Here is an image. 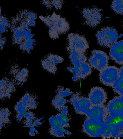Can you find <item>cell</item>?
I'll list each match as a JSON object with an SVG mask.
<instances>
[{"instance_id": "1", "label": "cell", "mask_w": 123, "mask_h": 139, "mask_svg": "<svg viewBox=\"0 0 123 139\" xmlns=\"http://www.w3.org/2000/svg\"><path fill=\"white\" fill-rule=\"evenodd\" d=\"M10 22L12 44L23 52L30 54L37 42L36 39L33 38L35 35L31 32L29 26L35 27L36 22L27 18L22 9L11 18Z\"/></svg>"}, {"instance_id": "2", "label": "cell", "mask_w": 123, "mask_h": 139, "mask_svg": "<svg viewBox=\"0 0 123 139\" xmlns=\"http://www.w3.org/2000/svg\"><path fill=\"white\" fill-rule=\"evenodd\" d=\"M39 18L48 29V34L51 39L55 40L59 36L67 32L70 28L69 24L65 18L54 11L51 14L39 15Z\"/></svg>"}, {"instance_id": "3", "label": "cell", "mask_w": 123, "mask_h": 139, "mask_svg": "<svg viewBox=\"0 0 123 139\" xmlns=\"http://www.w3.org/2000/svg\"><path fill=\"white\" fill-rule=\"evenodd\" d=\"M39 104L38 97L33 92H27L18 101L14 106L17 114L15 116L17 121L20 122L24 118L25 112L30 110L38 108Z\"/></svg>"}, {"instance_id": "4", "label": "cell", "mask_w": 123, "mask_h": 139, "mask_svg": "<svg viewBox=\"0 0 123 139\" xmlns=\"http://www.w3.org/2000/svg\"><path fill=\"white\" fill-rule=\"evenodd\" d=\"M97 44L102 47L109 48L117 42L118 35L116 30L108 27L102 28L96 33Z\"/></svg>"}, {"instance_id": "5", "label": "cell", "mask_w": 123, "mask_h": 139, "mask_svg": "<svg viewBox=\"0 0 123 139\" xmlns=\"http://www.w3.org/2000/svg\"><path fill=\"white\" fill-rule=\"evenodd\" d=\"M100 82L106 86H112L120 77V70L114 66H107L100 71Z\"/></svg>"}, {"instance_id": "6", "label": "cell", "mask_w": 123, "mask_h": 139, "mask_svg": "<svg viewBox=\"0 0 123 139\" xmlns=\"http://www.w3.org/2000/svg\"><path fill=\"white\" fill-rule=\"evenodd\" d=\"M84 118L82 131L90 137H102L104 125L87 115Z\"/></svg>"}, {"instance_id": "7", "label": "cell", "mask_w": 123, "mask_h": 139, "mask_svg": "<svg viewBox=\"0 0 123 139\" xmlns=\"http://www.w3.org/2000/svg\"><path fill=\"white\" fill-rule=\"evenodd\" d=\"M68 45L66 49L85 53L89 48L86 39L79 34L73 33H69L67 37Z\"/></svg>"}, {"instance_id": "8", "label": "cell", "mask_w": 123, "mask_h": 139, "mask_svg": "<svg viewBox=\"0 0 123 139\" xmlns=\"http://www.w3.org/2000/svg\"><path fill=\"white\" fill-rule=\"evenodd\" d=\"M84 25L92 27L98 26L102 19V14L97 7L84 8L82 11Z\"/></svg>"}, {"instance_id": "9", "label": "cell", "mask_w": 123, "mask_h": 139, "mask_svg": "<svg viewBox=\"0 0 123 139\" xmlns=\"http://www.w3.org/2000/svg\"><path fill=\"white\" fill-rule=\"evenodd\" d=\"M70 102L78 114L85 115L92 105L88 98L83 96L79 92L71 96Z\"/></svg>"}, {"instance_id": "10", "label": "cell", "mask_w": 123, "mask_h": 139, "mask_svg": "<svg viewBox=\"0 0 123 139\" xmlns=\"http://www.w3.org/2000/svg\"><path fill=\"white\" fill-rule=\"evenodd\" d=\"M109 57L104 52L97 50H93L88 60L91 66L99 71L108 66Z\"/></svg>"}, {"instance_id": "11", "label": "cell", "mask_w": 123, "mask_h": 139, "mask_svg": "<svg viewBox=\"0 0 123 139\" xmlns=\"http://www.w3.org/2000/svg\"><path fill=\"white\" fill-rule=\"evenodd\" d=\"M11 79L17 85H22L27 81L29 71L26 68L22 67L17 64H13L9 70Z\"/></svg>"}, {"instance_id": "12", "label": "cell", "mask_w": 123, "mask_h": 139, "mask_svg": "<svg viewBox=\"0 0 123 139\" xmlns=\"http://www.w3.org/2000/svg\"><path fill=\"white\" fill-rule=\"evenodd\" d=\"M67 69L73 74L72 80L75 82L85 79L91 74L92 72L91 66L86 62L80 63L76 66L67 67Z\"/></svg>"}, {"instance_id": "13", "label": "cell", "mask_w": 123, "mask_h": 139, "mask_svg": "<svg viewBox=\"0 0 123 139\" xmlns=\"http://www.w3.org/2000/svg\"><path fill=\"white\" fill-rule=\"evenodd\" d=\"M64 60L62 56L51 53L44 56L41 61V64L43 68L49 73L53 74L57 71L56 66L58 63H62Z\"/></svg>"}, {"instance_id": "14", "label": "cell", "mask_w": 123, "mask_h": 139, "mask_svg": "<svg viewBox=\"0 0 123 139\" xmlns=\"http://www.w3.org/2000/svg\"><path fill=\"white\" fill-rule=\"evenodd\" d=\"M17 85L11 79L6 77H3L0 81V98L3 102L11 98L16 91Z\"/></svg>"}, {"instance_id": "15", "label": "cell", "mask_w": 123, "mask_h": 139, "mask_svg": "<svg viewBox=\"0 0 123 139\" xmlns=\"http://www.w3.org/2000/svg\"><path fill=\"white\" fill-rule=\"evenodd\" d=\"M103 124L108 115L107 107L104 104L92 105L85 115Z\"/></svg>"}, {"instance_id": "16", "label": "cell", "mask_w": 123, "mask_h": 139, "mask_svg": "<svg viewBox=\"0 0 123 139\" xmlns=\"http://www.w3.org/2000/svg\"><path fill=\"white\" fill-rule=\"evenodd\" d=\"M88 98L92 105L104 104L107 100V94L104 89L95 86L91 89Z\"/></svg>"}, {"instance_id": "17", "label": "cell", "mask_w": 123, "mask_h": 139, "mask_svg": "<svg viewBox=\"0 0 123 139\" xmlns=\"http://www.w3.org/2000/svg\"><path fill=\"white\" fill-rule=\"evenodd\" d=\"M49 121L50 128L48 132L50 135L56 137H65L59 113L50 117L49 119Z\"/></svg>"}, {"instance_id": "18", "label": "cell", "mask_w": 123, "mask_h": 139, "mask_svg": "<svg viewBox=\"0 0 123 139\" xmlns=\"http://www.w3.org/2000/svg\"><path fill=\"white\" fill-rule=\"evenodd\" d=\"M106 107L109 116L118 115L123 114V100L121 96H115L109 101Z\"/></svg>"}, {"instance_id": "19", "label": "cell", "mask_w": 123, "mask_h": 139, "mask_svg": "<svg viewBox=\"0 0 123 139\" xmlns=\"http://www.w3.org/2000/svg\"><path fill=\"white\" fill-rule=\"evenodd\" d=\"M109 55L116 63L123 64V40L117 42L111 47Z\"/></svg>"}, {"instance_id": "20", "label": "cell", "mask_w": 123, "mask_h": 139, "mask_svg": "<svg viewBox=\"0 0 123 139\" xmlns=\"http://www.w3.org/2000/svg\"><path fill=\"white\" fill-rule=\"evenodd\" d=\"M68 52L70 62L74 66L86 62L87 58L85 53L80 52L69 49H67Z\"/></svg>"}, {"instance_id": "21", "label": "cell", "mask_w": 123, "mask_h": 139, "mask_svg": "<svg viewBox=\"0 0 123 139\" xmlns=\"http://www.w3.org/2000/svg\"><path fill=\"white\" fill-rule=\"evenodd\" d=\"M0 131L6 126L10 125L12 123L9 116L12 114V112L7 108L2 107L0 110Z\"/></svg>"}, {"instance_id": "22", "label": "cell", "mask_w": 123, "mask_h": 139, "mask_svg": "<svg viewBox=\"0 0 123 139\" xmlns=\"http://www.w3.org/2000/svg\"><path fill=\"white\" fill-rule=\"evenodd\" d=\"M67 101L66 99L55 93V97L51 101V103L54 108L60 112L65 106Z\"/></svg>"}, {"instance_id": "23", "label": "cell", "mask_w": 123, "mask_h": 139, "mask_svg": "<svg viewBox=\"0 0 123 139\" xmlns=\"http://www.w3.org/2000/svg\"><path fill=\"white\" fill-rule=\"evenodd\" d=\"M41 1L47 9L49 10H51L53 7L56 10H61L64 2L63 0H42Z\"/></svg>"}, {"instance_id": "24", "label": "cell", "mask_w": 123, "mask_h": 139, "mask_svg": "<svg viewBox=\"0 0 123 139\" xmlns=\"http://www.w3.org/2000/svg\"><path fill=\"white\" fill-rule=\"evenodd\" d=\"M34 114L33 112L30 111L25 112L24 117L25 118V119L22 121L23 124L25 125L24 127H31L32 125L34 126V122L37 118L34 116Z\"/></svg>"}, {"instance_id": "25", "label": "cell", "mask_w": 123, "mask_h": 139, "mask_svg": "<svg viewBox=\"0 0 123 139\" xmlns=\"http://www.w3.org/2000/svg\"><path fill=\"white\" fill-rule=\"evenodd\" d=\"M0 14V34L2 35L7 32L10 28L11 24L10 21L4 15Z\"/></svg>"}, {"instance_id": "26", "label": "cell", "mask_w": 123, "mask_h": 139, "mask_svg": "<svg viewBox=\"0 0 123 139\" xmlns=\"http://www.w3.org/2000/svg\"><path fill=\"white\" fill-rule=\"evenodd\" d=\"M111 7L116 13L123 14V0H114L112 1Z\"/></svg>"}, {"instance_id": "27", "label": "cell", "mask_w": 123, "mask_h": 139, "mask_svg": "<svg viewBox=\"0 0 123 139\" xmlns=\"http://www.w3.org/2000/svg\"><path fill=\"white\" fill-rule=\"evenodd\" d=\"M111 87L114 91L121 96L123 95V80L119 79Z\"/></svg>"}, {"instance_id": "28", "label": "cell", "mask_w": 123, "mask_h": 139, "mask_svg": "<svg viewBox=\"0 0 123 139\" xmlns=\"http://www.w3.org/2000/svg\"><path fill=\"white\" fill-rule=\"evenodd\" d=\"M55 93L64 98L72 94L73 92L71 91L69 88H67L64 90L63 86H58L55 90Z\"/></svg>"}, {"instance_id": "29", "label": "cell", "mask_w": 123, "mask_h": 139, "mask_svg": "<svg viewBox=\"0 0 123 139\" xmlns=\"http://www.w3.org/2000/svg\"><path fill=\"white\" fill-rule=\"evenodd\" d=\"M59 114L61 119L62 127L70 128L69 122L70 119V116L68 114H62L61 113Z\"/></svg>"}, {"instance_id": "30", "label": "cell", "mask_w": 123, "mask_h": 139, "mask_svg": "<svg viewBox=\"0 0 123 139\" xmlns=\"http://www.w3.org/2000/svg\"><path fill=\"white\" fill-rule=\"evenodd\" d=\"M7 42L6 37L0 34V50L1 51L3 49L4 45L6 44Z\"/></svg>"}, {"instance_id": "31", "label": "cell", "mask_w": 123, "mask_h": 139, "mask_svg": "<svg viewBox=\"0 0 123 139\" xmlns=\"http://www.w3.org/2000/svg\"><path fill=\"white\" fill-rule=\"evenodd\" d=\"M34 126L33 125H32L31 126L29 133V136H35V132L34 130Z\"/></svg>"}, {"instance_id": "32", "label": "cell", "mask_w": 123, "mask_h": 139, "mask_svg": "<svg viewBox=\"0 0 123 139\" xmlns=\"http://www.w3.org/2000/svg\"><path fill=\"white\" fill-rule=\"evenodd\" d=\"M62 129L64 132L67 135L70 136L72 135V133L70 132L63 127L62 128Z\"/></svg>"}, {"instance_id": "33", "label": "cell", "mask_w": 123, "mask_h": 139, "mask_svg": "<svg viewBox=\"0 0 123 139\" xmlns=\"http://www.w3.org/2000/svg\"><path fill=\"white\" fill-rule=\"evenodd\" d=\"M120 79L123 80V66H122L120 69Z\"/></svg>"}, {"instance_id": "34", "label": "cell", "mask_w": 123, "mask_h": 139, "mask_svg": "<svg viewBox=\"0 0 123 139\" xmlns=\"http://www.w3.org/2000/svg\"><path fill=\"white\" fill-rule=\"evenodd\" d=\"M120 129L121 131V134L120 135V136L121 134L123 133V119L122 120L120 125Z\"/></svg>"}, {"instance_id": "35", "label": "cell", "mask_w": 123, "mask_h": 139, "mask_svg": "<svg viewBox=\"0 0 123 139\" xmlns=\"http://www.w3.org/2000/svg\"><path fill=\"white\" fill-rule=\"evenodd\" d=\"M119 137H123V133L120 135Z\"/></svg>"}, {"instance_id": "36", "label": "cell", "mask_w": 123, "mask_h": 139, "mask_svg": "<svg viewBox=\"0 0 123 139\" xmlns=\"http://www.w3.org/2000/svg\"><path fill=\"white\" fill-rule=\"evenodd\" d=\"M121 96L123 100V95Z\"/></svg>"}]
</instances>
